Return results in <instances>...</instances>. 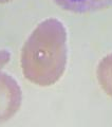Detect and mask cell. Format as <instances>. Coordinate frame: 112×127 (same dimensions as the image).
Returning <instances> with one entry per match:
<instances>
[{"label": "cell", "mask_w": 112, "mask_h": 127, "mask_svg": "<svg viewBox=\"0 0 112 127\" xmlns=\"http://www.w3.org/2000/svg\"><path fill=\"white\" fill-rule=\"evenodd\" d=\"M61 9L74 13H89L112 6V0H53Z\"/></svg>", "instance_id": "3957f363"}, {"label": "cell", "mask_w": 112, "mask_h": 127, "mask_svg": "<svg viewBox=\"0 0 112 127\" xmlns=\"http://www.w3.org/2000/svg\"><path fill=\"white\" fill-rule=\"evenodd\" d=\"M11 1H13V0H0V4H3V3H9Z\"/></svg>", "instance_id": "8992f818"}, {"label": "cell", "mask_w": 112, "mask_h": 127, "mask_svg": "<svg viewBox=\"0 0 112 127\" xmlns=\"http://www.w3.org/2000/svg\"><path fill=\"white\" fill-rule=\"evenodd\" d=\"M22 102V91L18 82L0 70V124L11 120L18 112Z\"/></svg>", "instance_id": "7a4b0ae2"}, {"label": "cell", "mask_w": 112, "mask_h": 127, "mask_svg": "<svg viewBox=\"0 0 112 127\" xmlns=\"http://www.w3.org/2000/svg\"><path fill=\"white\" fill-rule=\"evenodd\" d=\"M65 25L48 18L33 30L22 47L21 70L28 81L49 87L61 78L67 68L68 45Z\"/></svg>", "instance_id": "6da1fadb"}, {"label": "cell", "mask_w": 112, "mask_h": 127, "mask_svg": "<svg viewBox=\"0 0 112 127\" xmlns=\"http://www.w3.org/2000/svg\"><path fill=\"white\" fill-rule=\"evenodd\" d=\"M11 59V53L7 50H0V70L4 67Z\"/></svg>", "instance_id": "5b68a950"}, {"label": "cell", "mask_w": 112, "mask_h": 127, "mask_svg": "<svg viewBox=\"0 0 112 127\" xmlns=\"http://www.w3.org/2000/svg\"><path fill=\"white\" fill-rule=\"evenodd\" d=\"M96 76L102 89L112 97V53L101 59L96 68Z\"/></svg>", "instance_id": "277c9868"}]
</instances>
